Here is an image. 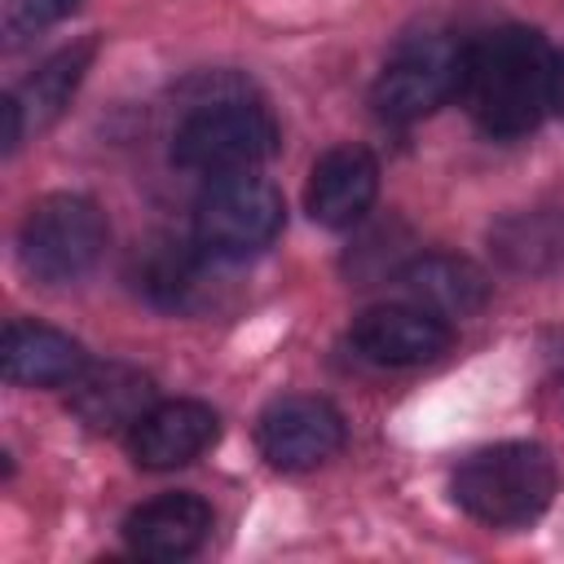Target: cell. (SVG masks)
<instances>
[{
  "label": "cell",
  "instance_id": "cell-17",
  "mask_svg": "<svg viewBox=\"0 0 564 564\" xmlns=\"http://www.w3.org/2000/svg\"><path fill=\"white\" fill-rule=\"evenodd\" d=\"M79 0H9L4 9V31H9V44H22L26 35L53 26L57 18H66Z\"/></svg>",
  "mask_w": 564,
  "mask_h": 564
},
{
  "label": "cell",
  "instance_id": "cell-11",
  "mask_svg": "<svg viewBox=\"0 0 564 564\" xmlns=\"http://www.w3.org/2000/svg\"><path fill=\"white\" fill-rule=\"evenodd\" d=\"M212 529V507L194 494H163L123 520V538L145 560H185L203 546Z\"/></svg>",
  "mask_w": 564,
  "mask_h": 564
},
{
  "label": "cell",
  "instance_id": "cell-4",
  "mask_svg": "<svg viewBox=\"0 0 564 564\" xmlns=\"http://www.w3.org/2000/svg\"><path fill=\"white\" fill-rule=\"evenodd\" d=\"M106 247V220L84 194H48L40 198L18 234L22 269L48 286L84 278Z\"/></svg>",
  "mask_w": 564,
  "mask_h": 564
},
{
  "label": "cell",
  "instance_id": "cell-19",
  "mask_svg": "<svg viewBox=\"0 0 564 564\" xmlns=\"http://www.w3.org/2000/svg\"><path fill=\"white\" fill-rule=\"evenodd\" d=\"M555 110L564 115V53L555 57Z\"/></svg>",
  "mask_w": 564,
  "mask_h": 564
},
{
  "label": "cell",
  "instance_id": "cell-5",
  "mask_svg": "<svg viewBox=\"0 0 564 564\" xmlns=\"http://www.w3.org/2000/svg\"><path fill=\"white\" fill-rule=\"evenodd\" d=\"M282 194L256 176V172H234V176H212L194 207V242L207 256L220 260H242L269 247L282 229Z\"/></svg>",
  "mask_w": 564,
  "mask_h": 564
},
{
  "label": "cell",
  "instance_id": "cell-15",
  "mask_svg": "<svg viewBox=\"0 0 564 564\" xmlns=\"http://www.w3.org/2000/svg\"><path fill=\"white\" fill-rule=\"evenodd\" d=\"M70 405L97 432H115V427L132 432V423L154 405V388L132 366H97L70 383Z\"/></svg>",
  "mask_w": 564,
  "mask_h": 564
},
{
  "label": "cell",
  "instance_id": "cell-13",
  "mask_svg": "<svg viewBox=\"0 0 564 564\" xmlns=\"http://www.w3.org/2000/svg\"><path fill=\"white\" fill-rule=\"evenodd\" d=\"M401 286L410 291L414 304H423V308L436 313V317H471V313H480L485 300H489L485 273H480L471 260L445 256V251L414 256V260L401 269Z\"/></svg>",
  "mask_w": 564,
  "mask_h": 564
},
{
  "label": "cell",
  "instance_id": "cell-7",
  "mask_svg": "<svg viewBox=\"0 0 564 564\" xmlns=\"http://www.w3.org/2000/svg\"><path fill=\"white\" fill-rule=\"evenodd\" d=\"M256 445L278 471H308L339 454L344 419L322 397H278L256 423Z\"/></svg>",
  "mask_w": 564,
  "mask_h": 564
},
{
  "label": "cell",
  "instance_id": "cell-14",
  "mask_svg": "<svg viewBox=\"0 0 564 564\" xmlns=\"http://www.w3.org/2000/svg\"><path fill=\"white\" fill-rule=\"evenodd\" d=\"M489 247L507 273L546 278V273L564 269V212H555V207L511 212L489 229Z\"/></svg>",
  "mask_w": 564,
  "mask_h": 564
},
{
  "label": "cell",
  "instance_id": "cell-8",
  "mask_svg": "<svg viewBox=\"0 0 564 564\" xmlns=\"http://www.w3.org/2000/svg\"><path fill=\"white\" fill-rule=\"evenodd\" d=\"M352 348L379 366H423L449 348V322L423 304H375L352 317Z\"/></svg>",
  "mask_w": 564,
  "mask_h": 564
},
{
  "label": "cell",
  "instance_id": "cell-6",
  "mask_svg": "<svg viewBox=\"0 0 564 564\" xmlns=\"http://www.w3.org/2000/svg\"><path fill=\"white\" fill-rule=\"evenodd\" d=\"M463 57H467V48H458L441 35L401 44L375 79L379 115L405 123V119H423L436 106H445L463 88Z\"/></svg>",
  "mask_w": 564,
  "mask_h": 564
},
{
  "label": "cell",
  "instance_id": "cell-10",
  "mask_svg": "<svg viewBox=\"0 0 564 564\" xmlns=\"http://www.w3.org/2000/svg\"><path fill=\"white\" fill-rule=\"evenodd\" d=\"M375 194H379V167H375L370 150L335 145L313 163L308 189H304V207H308V216L317 225L348 229L370 212Z\"/></svg>",
  "mask_w": 564,
  "mask_h": 564
},
{
  "label": "cell",
  "instance_id": "cell-12",
  "mask_svg": "<svg viewBox=\"0 0 564 564\" xmlns=\"http://www.w3.org/2000/svg\"><path fill=\"white\" fill-rule=\"evenodd\" d=\"M84 375V348L40 322L4 326V379L22 388H62Z\"/></svg>",
  "mask_w": 564,
  "mask_h": 564
},
{
  "label": "cell",
  "instance_id": "cell-18",
  "mask_svg": "<svg viewBox=\"0 0 564 564\" xmlns=\"http://www.w3.org/2000/svg\"><path fill=\"white\" fill-rule=\"evenodd\" d=\"M0 110H4V150L13 154V150H18V141H22V101L9 93V97L0 101Z\"/></svg>",
  "mask_w": 564,
  "mask_h": 564
},
{
  "label": "cell",
  "instance_id": "cell-2",
  "mask_svg": "<svg viewBox=\"0 0 564 564\" xmlns=\"http://www.w3.org/2000/svg\"><path fill=\"white\" fill-rule=\"evenodd\" d=\"M551 494H555V463L542 445H524V441L476 449L454 471V502L471 520L494 529L538 520Z\"/></svg>",
  "mask_w": 564,
  "mask_h": 564
},
{
  "label": "cell",
  "instance_id": "cell-16",
  "mask_svg": "<svg viewBox=\"0 0 564 564\" xmlns=\"http://www.w3.org/2000/svg\"><path fill=\"white\" fill-rule=\"evenodd\" d=\"M93 53H97V40H79V44H70V48L53 53V57L22 84V93H13V97L22 101V110H31L35 128H44V123H53V119L62 115V106L70 101V93L79 88V79H84V70H88Z\"/></svg>",
  "mask_w": 564,
  "mask_h": 564
},
{
  "label": "cell",
  "instance_id": "cell-9",
  "mask_svg": "<svg viewBox=\"0 0 564 564\" xmlns=\"http://www.w3.org/2000/svg\"><path fill=\"white\" fill-rule=\"evenodd\" d=\"M220 432V419L212 405L203 401H159L150 405L132 432H128V449L141 467L150 471H172L194 463Z\"/></svg>",
  "mask_w": 564,
  "mask_h": 564
},
{
  "label": "cell",
  "instance_id": "cell-3",
  "mask_svg": "<svg viewBox=\"0 0 564 564\" xmlns=\"http://www.w3.org/2000/svg\"><path fill=\"white\" fill-rule=\"evenodd\" d=\"M278 150V123L264 106L247 97H212L198 101L172 137V159L203 176L256 172Z\"/></svg>",
  "mask_w": 564,
  "mask_h": 564
},
{
  "label": "cell",
  "instance_id": "cell-1",
  "mask_svg": "<svg viewBox=\"0 0 564 564\" xmlns=\"http://www.w3.org/2000/svg\"><path fill=\"white\" fill-rule=\"evenodd\" d=\"M471 119L494 137L533 132L555 106V53L533 26H498L463 57V88Z\"/></svg>",
  "mask_w": 564,
  "mask_h": 564
}]
</instances>
